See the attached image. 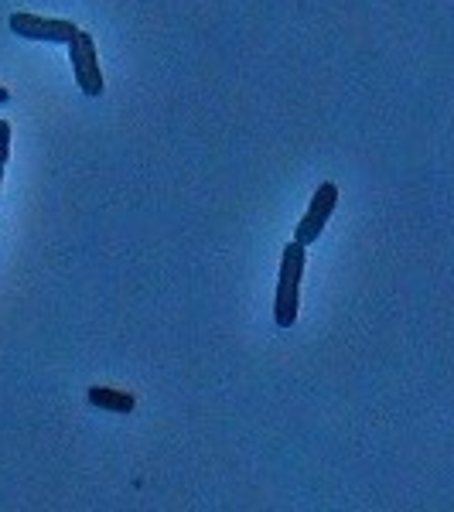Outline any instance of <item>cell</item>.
I'll return each instance as SVG.
<instances>
[{
  "mask_svg": "<svg viewBox=\"0 0 454 512\" xmlns=\"http://www.w3.org/2000/svg\"><path fill=\"white\" fill-rule=\"evenodd\" d=\"M0 188H4V161H0Z\"/></svg>",
  "mask_w": 454,
  "mask_h": 512,
  "instance_id": "8",
  "label": "cell"
},
{
  "mask_svg": "<svg viewBox=\"0 0 454 512\" xmlns=\"http://www.w3.org/2000/svg\"><path fill=\"white\" fill-rule=\"evenodd\" d=\"M7 158H11V123L0 120V161L7 164Z\"/></svg>",
  "mask_w": 454,
  "mask_h": 512,
  "instance_id": "6",
  "label": "cell"
},
{
  "mask_svg": "<svg viewBox=\"0 0 454 512\" xmlns=\"http://www.w3.org/2000/svg\"><path fill=\"white\" fill-rule=\"evenodd\" d=\"M4 103H11V93H7V89L0 86V106H4Z\"/></svg>",
  "mask_w": 454,
  "mask_h": 512,
  "instance_id": "7",
  "label": "cell"
},
{
  "mask_svg": "<svg viewBox=\"0 0 454 512\" xmlns=\"http://www.w3.org/2000/svg\"><path fill=\"white\" fill-rule=\"evenodd\" d=\"M11 31L18 38L31 41H52V45H69L79 35V28L72 21L62 18H38V14H11Z\"/></svg>",
  "mask_w": 454,
  "mask_h": 512,
  "instance_id": "3",
  "label": "cell"
},
{
  "mask_svg": "<svg viewBox=\"0 0 454 512\" xmlns=\"http://www.w3.org/2000/svg\"><path fill=\"white\" fill-rule=\"evenodd\" d=\"M89 403L96 410H110V414H134L137 396L127 390H113V386H89Z\"/></svg>",
  "mask_w": 454,
  "mask_h": 512,
  "instance_id": "5",
  "label": "cell"
},
{
  "mask_svg": "<svg viewBox=\"0 0 454 512\" xmlns=\"http://www.w3.org/2000/svg\"><path fill=\"white\" fill-rule=\"evenodd\" d=\"M69 62L72 72H76V82L86 96H99L106 89L103 82V69H99V55H96V41L89 31H79L76 38L69 41Z\"/></svg>",
  "mask_w": 454,
  "mask_h": 512,
  "instance_id": "2",
  "label": "cell"
},
{
  "mask_svg": "<svg viewBox=\"0 0 454 512\" xmlns=\"http://www.w3.org/2000/svg\"><path fill=\"white\" fill-rule=\"evenodd\" d=\"M301 277H304V243L287 246L280 256V280L274 297V321L280 328L297 325V308H301Z\"/></svg>",
  "mask_w": 454,
  "mask_h": 512,
  "instance_id": "1",
  "label": "cell"
},
{
  "mask_svg": "<svg viewBox=\"0 0 454 512\" xmlns=\"http://www.w3.org/2000/svg\"><path fill=\"white\" fill-rule=\"evenodd\" d=\"M335 205H338V185H335V181H325V185L315 192V198H311L308 212H304L301 222L294 226L297 243H304V246L315 243V239L321 236V229H325V222L332 219Z\"/></svg>",
  "mask_w": 454,
  "mask_h": 512,
  "instance_id": "4",
  "label": "cell"
}]
</instances>
